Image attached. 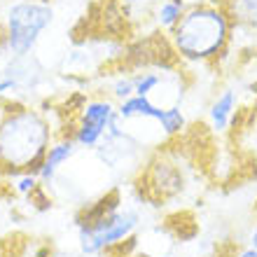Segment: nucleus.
Wrapping results in <instances>:
<instances>
[{
  "instance_id": "obj_8",
  "label": "nucleus",
  "mask_w": 257,
  "mask_h": 257,
  "mask_svg": "<svg viewBox=\"0 0 257 257\" xmlns=\"http://www.w3.org/2000/svg\"><path fill=\"white\" fill-rule=\"evenodd\" d=\"M0 73L7 75V77H12V80L19 84L21 91L38 89L42 82H45V68H42V63L38 61L33 54H28V56H10Z\"/></svg>"
},
{
  "instance_id": "obj_5",
  "label": "nucleus",
  "mask_w": 257,
  "mask_h": 257,
  "mask_svg": "<svg viewBox=\"0 0 257 257\" xmlns=\"http://www.w3.org/2000/svg\"><path fill=\"white\" fill-rule=\"evenodd\" d=\"M138 224H141V213L134 206H122L115 213H110L96 222L82 224V227H77L80 252L84 257L108 255L112 248L134 238Z\"/></svg>"
},
{
  "instance_id": "obj_16",
  "label": "nucleus",
  "mask_w": 257,
  "mask_h": 257,
  "mask_svg": "<svg viewBox=\"0 0 257 257\" xmlns=\"http://www.w3.org/2000/svg\"><path fill=\"white\" fill-rule=\"evenodd\" d=\"M40 176L38 173H19V176L10 178V187H12L14 194L24 196V199H28V196L33 194L38 187H40Z\"/></svg>"
},
{
  "instance_id": "obj_14",
  "label": "nucleus",
  "mask_w": 257,
  "mask_h": 257,
  "mask_svg": "<svg viewBox=\"0 0 257 257\" xmlns=\"http://www.w3.org/2000/svg\"><path fill=\"white\" fill-rule=\"evenodd\" d=\"M187 112L183 110V105H166L162 119H159V131L164 138H178L187 131Z\"/></svg>"
},
{
  "instance_id": "obj_2",
  "label": "nucleus",
  "mask_w": 257,
  "mask_h": 257,
  "mask_svg": "<svg viewBox=\"0 0 257 257\" xmlns=\"http://www.w3.org/2000/svg\"><path fill=\"white\" fill-rule=\"evenodd\" d=\"M234 40V24L224 5L203 0L185 10L183 19L169 33L173 54L187 66L217 63Z\"/></svg>"
},
{
  "instance_id": "obj_21",
  "label": "nucleus",
  "mask_w": 257,
  "mask_h": 257,
  "mask_svg": "<svg viewBox=\"0 0 257 257\" xmlns=\"http://www.w3.org/2000/svg\"><path fill=\"white\" fill-rule=\"evenodd\" d=\"M148 3H150V5H155V3H159V0H148Z\"/></svg>"
},
{
  "instance_id": "obj_12",
  "label": "nucleus",
  "mask_w": 257,
  "mask_h": 257,
  "mask_svg": "<svg viewBox=\"0 0 257 257\" xmlns=\"http://www.w3.org/2000/svg\"><path fill=\"white\" fill-rule=\"evenodd\" d=\"M224 10L234 24V31L257 35V0H227Z\"/></svg>"
},
{
  "instance_id": "obj_7",
  "label": "nucleus",
  "mask_w": 257,
  "mask_h": 257,
  "mask_svg": "<svg viewBox=\"0 0 257 257\" xmlns=\"http://www.w3.org/2000/svg\"><path fill=\"white\" fill-rule=\"evenodd\" d=\"M238 117V91L224 87L208 103V126L213 134L224 136L236 124Z\"/></svg>"
},
{
  "instance_id": "obj_19",
  "label": "nucleus",
  "mask_w": 257,
  "mask_h": 257,
  "mask_svg": "<svg viewBox=\"0 0 257 257\" xmlns=\"http://www.w3.org/2000/svg\"><path fill=\"white\" fill-rule=\"evenodd\" d=\"M252 52H255V59H257V38H255V45H252Z\"/></svg>"
},
{
  "instance_id": "obj_17",
  "label": "nucleus",
  "mask_w": 257,
  "mask_h": 257,
  "mask_svg": "<svg viewBox=\"0 0 257 257\" xmlns=\"http://www.w3.org/2000/svg\"><path fill=\"white\" fill-rule=\"evenodd\" d=\"M231 257H257V250L250 248V245H241V248H236L231 252Z\"/></svg>"
},
{
  "instance_id": "obj_11",
  "label": "nucleus",
  "mask_w": 257,
  "mask_h": 257,
  "mask_svg": "<svg viewBox=\"0 0 257 257\" xmlns=\"http://www.w3.org/2000/svg\"><path fill=\"white\" fill-rule=\"evenodd\" d=\"M117 208H122V196H119L117 190H110L103 196H98L96 201L87 203V206L75 215V224H77V227L91 224V222H96V220H101V217L110 215V213H115Z\"/></svg>"
},
{
  "instance_id": "obj_9",
  "label": "nucleus",
  "mask_w": 257,
  "mask_h": 257,
  "mask_svg": "<svg viewBox=\"0 0 257 257\" xmlns=\"http://www.w3.org/2000/svg\"><path fill=\"white\" fill-rule=\"evenodd\" d=\"M77 150H80V148H77V143H75L70 136H63V134L56 136L54 143L49 145L47 157H45L42 166L38 169L40 183L45 185V187H49V185L54 183L56 176H59V171H61V166L66 162H70V159H73Z\"/></svg>"
},
{
  "instance_id": "obj_4",
  "label": "nucleus",
  "mask_w": 257,
  "mask_h": 257,
  "mask_svg": "<svg viewBox=\"0 0 257 257\" xmlns=\"http://www.w3.org/2000/svg\"><path fill=\"white\" fill-rule=\"evenodd\" d=\"M185 187H187V173L173 150L155 152L145 162L141 176L136 180V194L152 206H162L164 201L176 199L185 192Z\"/></svg>"
},
{
  "instance_id": "obj_13",
  "label": "nucleus",
  "mask_w": 257,
  "mask_h": 257,
  "mask_svg": "<svg viewBox=\"0 0 257 257\" xmlns=\"http://www.w3.org/2000/svg\"><path fill=\"white\" fill-rule=\"evenodd\" d=\"M187 7L190 5L185 0H159V3H155L152 5V21H155L157 31L169 35L180 24Z\"/></svg>"
},
{
  "instance_id": "obj_20",
  "label": "nucleus",
  "mask_w": 257,
  "mask_h": 257,
  "mask_svg": "<svg viewBox=\"0 0 257 257\" xmlns=\"http://www.w3.org/2000/svg\"><path fill=\"white\" fill-rule=\"evenodd\" d=\"M210 3H217V5H224L227 0H210Z\"/></svg>"
},
{
  "instance_id": "obj_15",
  "label": "nucleus",
  "mask_w": 257,
  "mask_h": 257,
  "mask_svg": "<svg viewBox=\"0 0 257 257\" xmlns=\"http://www.w3.org/2000/svg\"><path fill=\"white\" fill-rule=\"evenodd\" d=\"M108 94L115 103H122V101H126V98H131V96H136L134 70H131V73H128V70L126 73H117L115 77H112V82H110Z\"/></svg>"
},
{
  "instance_id": "obj_1",
  "label": "nucleus",
  "mask_w": 257,
  "mask_h": 257,
  "mask_svg": "<svg viewBox=\"0 0 257 257\" xmlns=\"http://www.w3.org/2000/svg\"><path fill=\"white\" fill-rule=\"evenodd\" d=\"M56 131L40 108L0 98V176L38 173Z\"/></svg>"
},
{
  "instance_id": "obj_6",
  "label": "nucleus",
  "mask_w": 257,
  "mask_h": 257,
  "mask_svg": "<svg viewBox=\"0 0 257 257\" xmlns=\"http://www.w3.org/2000/svg\"><path fill=\"white\" fill-rule=\"evenodd\" d=\"M117 117V103L105 96L87 98L77 112L68 119V131L63 136H70L77 148L96 150L108 134L110 122Z\"/></svg>"
},
{
  "instance_id": "obj_18",
  "label": "nucleus",
  "mask_w": 257,
  "mask_h": 257,
  "mask_svg": "<svg viewBox=\"0 0 257 257\" xmlns=\"http://www.w3.org/2000/svg\"><path fill=\"white\" fill-rule=\"evenodd\" d=\"M248 245L250 248H255L257 250V222L250 227V231H248Z\"/></svg>"
},
{
  "instance_id": "obj_10",
  "label": "nucleus",
  "mask_w": 257,
  "mask_h": 257,
  "mask_svg": "<svg viewBox=\"0 0 257 257\" xmlns=\"http://www.w3.org/2000/svg\"><path fill=\"white\" fill-rule=\"evenodd\" d=\"M166 105L152 101L150 96H131L126 101L117 103V115L122 122H157L162 119Z\"/></svg>"
},
{
  "instance_id": "obj_3",
  "label": "nucleus",
  "mask_w": 257,
  "mask_h": 257,
  "mask_svg": "<svg viewBox=\"0 0 257 257\" xmlns=\"http://www.w3.org/2000/svg\"><path fill=\"white\" fill-rule=\"evenodd\" d=\"M54 10L49 0H10L0 10L5 31V52L10 56H28L38 47L42 33L52 26Z\"/></svg>"
}]
</instances>
